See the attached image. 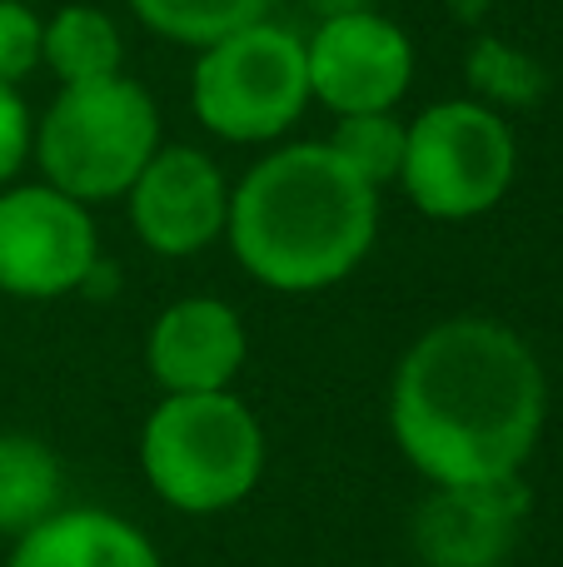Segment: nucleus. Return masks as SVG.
<instances>
[{"label": "nucleus", "mask_w": 563, "mask_h": 567, "mask_svg": "<svg viewBox=\"0 0 563 567\" xmlns=\"http://www.w3.org/2000/svg\"><path fill=\"white\" fill-rule=\"evenodd\" d=\"M544 369L534 349L499 319H444L419 333L389 389L399 449L424 478H514L544 429Z\"/></svg>", "instance_id": "f257e3e1"}, {"label": "nucleus", "mask_w": 563, "mask_h": 567, "mask_svg": "<svg viewBox=\"0 0 563 567\" xmlns=\"http://www.w3.org/2000/svg\"><path fill=\"white\" fill-rule=\"evenodd\" d=\"M379 235V189L325 140L275 145L229 185L225 239L245 275L279 293H315L349 279Z\"/></svg>", "instance_id": "f03ea898"}, {"label": "nucleus", "mask_w": 563, "mask_h": 567, "mask_svg": "<svg viewBox=\"0 0 563 567\" xmlns=\"http://www.w3.org/2000/svg\"><path fill=\"white\" fill-rule=\"evenodd\" d=\"M165 145L150 90L130 75L95 85H60L35 125V165L50 189L85 209L125 199L150 155Z\"/></svg>", "instance_id": "7ed1b4c3"}, {"label": "nucleus", "mask_w": 563, "mask_h": 567, "mask_svg": "<svg viewBox=\"0 0 563 567\" xmlns=\"http://www.w3.org/2000/svg\"><path fill=\"white\" fill-rule=\"evenodd\" d=\"M190 110L225 145H275L309 110L305 35L279 20L229 30L195 50Z\"/></svg>", "instance_id": "20e7f679"}, {"label": "nucleus", "mask_w": 563, "mask_h": 567, "mask_svg": "<svg viewBox=\"0 0 563 567\" xmlns=\"http://www.w3.org/2000/svg\"><path fill=\"white\" fill-rule=\"evenodd\" d=\"M150 488L185 513L235 508L265 468L259 423L235 393H170L140 439Z\"/></svg>", "instance_id": "39448f33"}, {"label": "nucleus", "mask_w": 563, "mask_h": 567, "mask_svg": "<svg viewBox=\"0 0 563 567\" xmlns=\"http://www.w3.org/2000/svg\"><path fill=\"white\" fill-rule=\"evenodd\" d=\"M519 175L514 125L484 100H439L405 125V185L409 205L439 225H464L504 205Z\"/></svg>", "instance_id": "423d86ee"}, {"label": "nucleus", "mask_w": 563, "mask_h": 567, "mask_svg": "<svg viewBox=\"0 0 563 567\" xmlns=\"http://www.w3.org/2000/svg\"><path fill=\"white\" fill-rule=\"evenodd\" d=\"M100 269L95 215L80 199L40 185L0 189V293L16 299H60L90 289Z\"/></svg>", "instance_id": "0eeeda50"}, {"label": "nucleus", "mask_w": 563, "mask_h": 567, "mask_svg": "<svg viewBox=\"0 0 563 567\" xmlns=\"http://www.w3.org/2000/svg\"><path fill=\"white\" fill-rule=\"evenodd\" d=\"M309 100L329 115H379L399 110L414 85V40L399 20L369 10L325 16L315 35H305Z\"/></svg>", "instance_id": "6e6552de"}, {"label": "nucleus", "mask_w": 563, "mask_h": 567, "mask_svg": "<svg viewBox=\"0 0 563 567\" xmlns=\"http://www.w3.org/2000/svg\"><path fill=\"white\" fill-rule=\"evenodd\" d=\"M130 225L150 255L190 259L225 239L229 185L199 145H160L125 195Z\"/></svg>", "instance_id": "1a4fd4ad"}, {"label": "nucleus", "mask_w": 563, "mask_h": 567, "mask_svg": "<svg viewBox=\"0 0 563 567\" xmlns=\"http://www.w3.org/2000/svg\"><path fill=\"white\" fill-rule=\"evenodd\" d=\"M529 513V488L514 478L449 483L414 513V543L429 567H499Z\"/></svg>", "instance_id": "9d476101"}, {"label": "nucleus", "mask_w": 563, "mask_h": 567, "mask_svg": "<svg viewBox=\"0 0 563 567\" xmlns=\"http://www.w3.org/2000/svg\"><path fill=\"white\" fill-rule=\"evenodd\" d=\"M145 363L165 393H225L245 369V323L225 299H175L145 339Z\"/></svg>", "instance_id": "9b49d317"}, {"label": "nucleus", "mask_w": 563, "mask_h": 567, "mask_svg": "<svg viewBox=\"0 0 563 567\" xmlns=\"http://www.w3.org/2000/svg\"><path fill=\"white\" fill-rule=\"evenodd\" d=\"M10 567H160V558L130 523L85 508L35 523Z\"/></svg>", "instance_id": "f8f14e48"}, {"label": "nucleus", "mask_w": 563, "mask_h": 567, "mask_svg": "<svg viewBox=\"0 0 563 567\" xmlns=\"http://www.w3.org/2000/svg\"><path fill=\"white\" fill-rule=\"evenodd\" d=\"M40 65L60 85H95V80L125 75V30L100 6H60L45 20V45Z\"/></svg>", "instance_id": "ddd939ff"}, {"label": "nucleus", "mask_w": 563, "mask_h": 567, "mask_svg": "<svg viewBox=\"0 0 563 567\" xmlns=\"http://www.w3.org/2000/svg\"><path fill=\"white\" fill-rule=\"evenodd\" d=\"M60 498V463L30 433H0V533H30Z\"/></svg>", "instance_id": "4468645a"}, {"label": "nucleus", "mask_w": 563, "mask_h": 567, "mask_svg": "<svg viewBox=\"0 0 563 567\" xmlns=\"http://www.w3.org/2000/svg\"><path fill=\"white\" fill-rule=\"evenodd\" d=\"M130 10L140 16V25H150L155 35L175 40V45L205 50L229 30H245L255 20H269L275 0H130Z\"/></svg>", "instance_id": "2eb2a0df"}, {"label": "nucleus", "mask_w": 563, "mask_h": 567, "mask_svg": "<svg viewBox=\"0 0 563 567\" xmlns=\"http://www.w3.org/2000/svg\"><path fill=\"white\" fill-rule=\"evenodd\" d=\"M325 145L335 150L365 185H375V189L399 185V165H405V120H399L395 110H379V115H339Z\"/></svg>", "instance_id": "dca6fc26"}, {"label": "nucleus", "mask_w": 563, "mask_h": 567, "mask_svg": "<svg viewBox=\"0 0 563 567\" xmlns=\"http://www.w3.org/2000/svg\"><path fill=\"white\" fill-rule=\"evenodd\" d=\"M469 80H474L489 100H509V105L534 100V90L544 85L539 65H529L519 50L499 45V40H479V45H474V55H469ZM489 100H484V105H489Z\"/></svg>", "instance_id": "f3484780"}, {"label": "nucleus", "mask_w": 563, "mask_h": 567, "mask_svg": "<svg viewBox=\"0 0 563 567\" xmlns=\"http://www.w3.org/2000/svg\"><path fill=\"white\" fill-rule=\"evenodd\" d=\"M45 20L25 0H0V85H20L40 70Z\"/></svg>", "instance_id": "a211bd4d"}, {"label": "nucleus", "mask_w": 563, "mask_h": 567, "mask_svg": "<svg viewBox=\"0 0 563 567\" xmlns=\"http://www.w3.org/2000/svg\"><path fill=\"white\" fill-rule=\"evenodd\" d=\"M35 150V120L20 95V85H0V189L20 175V165Z\"/></svg>", "instance_id": "6ab92c4d"}, {"label": "nucleus", "mask_w": 563, "mask_h": 567, "mask_svg": "<svg viewBox=\"0 0 563 567\" xmlns=\"http://www.w3.org/2000/svg\"><path fill=\"white\" fill-rule=\"evenodd\" d=\"M319 20L325 16H349V10H369V0H315Z\"/></svg>", "instance_id": "aec40b11"}]
</instances>
